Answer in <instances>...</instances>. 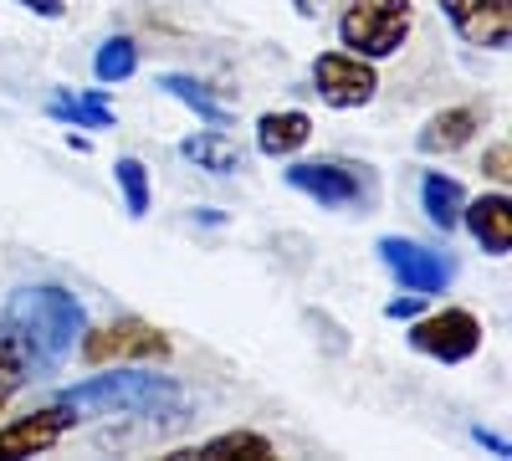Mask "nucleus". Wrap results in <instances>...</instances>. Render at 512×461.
<instances>
[{
	"label": "nucleus",
	"instance_id": "f257e3e1",
	"mask_svg": "<svg viewBox=\"0 0 512 461\" xmlns=\"http://www.w3.org/2000/svg\"><path fill=\"white\" fill-rule=\"evenodd\" d=\"M0 328L11 333V344L26 359V374H57L67 364V354L77 349L82 333V303L57 282H31L16 287L6 308H0Z\"/></svg>",
	"mask_w": 512,
	"mask_h": 461
},
{
	"label": "nucleus",
	"instance_id": "f03ea898",
	"mask_svg": "<svg viewBox=\"0 0 512 461\" xmlns=\"http://www.w3.org/2000/svg\"><path fill=\"white\" fill-rule=\"evenodd\" d=\"M57 405L72 421H98V415H149V421H180L190 410V395L169 374H144V369H118V374H93L82 385H67Z\"/></svg>",
	"mask_w": 512,
	"mask_h": 461
},
{
	"label": "nucleus",
	"instance_id": "7ed1b4c3",
	"mask_svg": "<svg viewBox=\"0 0 512 461\" xmlns=\"http://www.w3.org/2000/svg\"><path fill=\"white\" fill-rule=\"evenodd\" d=\"M415 26V6L410 0H344V16H338V36L354 57H395L405 47V36Z\"/></svg>",
	"mask_w": 512,
	"mask_h": 461
},
{
	"label": "nucleus",
	"instance_id": "20e7f679",
	"mask_svg": "<svg viewBox=\"0 0 512 461\" xmlns=\"http://www.w3.org/2000/svg\"><path fill=\"white\" fill-rule=\"evenodd\" d=\"M282 175L297 195H308L323 211H354V205L374 200V175L349 159H297Z\"/></svg>",
	"mask_w": 512,
	"mask_h": 461
},
{
	"label": "nucleus",
	"instance_id": "39448f33",
	"mask_svg": "<svg viewBox=\"0 0 512 461\" xmlns=\"http://www.w3.org/2000/svg\"><path fill=\"white\" fill-rule=\"evenodd\" d=\"M77 349H82V364H93V369L149 364V359H169V333L144 323V318H113L103 328H82Z\"/></svg>",
	"mask_w": 512,
	"mask_h": 461
},
{
	"label": "nucleus",
	"instance_id": "423d86ee",
	"mask_svg": "<svg viewBox=\"0 0 512 461\" xmlns=\"http://www.w3.org/2000/svg\"><path fill=\"white\" fill-rule=\"evenodd\" d=\"M379 262L384 272L395 277L400 292H420V298H436V292L451 287L456 277V262L446 257V251L425 246V241H410V236H379Z\"/></svg>",
	"mask_w": 512,
	"mask_h": 461
},
{
	"label": "nucleus",
	"instance_id": "0eeeda50",
	"mask_svg": "<svg viewBox=\"0 0 512 461\" xmlns=\"http://www.w3.org/2000/svg\"><path fill=\"white\" fill-rule=\"evenodd\" d=\"M410 349L436 359V364H466L477 359L482 349V318L466 313V308H441V313H425V318H410Z\"/></svg>",
	"mask_w": 512,
	"mask_h": 461
},
{
	"label": "nucleus",
	"instance_id": "6e6552de",
	"mask_svg": "<svg viewBox=\"0 0 512 461\" xmlns=\"http://www.w3.org/2000/svg\"><path fill=\"white\" fill-rule=\"evenodd\" d=\"M313 93L338 108V113H354V108H369L374 93H379V72L369 57H354V52H323L313 57Z\"/></svg>",
	"mask_w": 512,
	"mask_h": 461
},
{
	"label": "nucleus",
	"instance_id": "1a4fd4ad",
	"mask_svg": "<svg viewBox=\"0 0 512 461\" xmlns=\"http://www.w3.org/2000/svg\"><path fill=\"white\" fill-rule=\"evenodd\" d=\"M451 31L477 52H507L512 41V0H436Z\"/></svg>",
	"mask_w": 512,
	"mask_h": 461
},
{
	"label": "nucleus",
	"instance_id": "9d476101",
	"mask_svg": "<svg viewBox=\"0 0 512 461\" xmlns=\"http://www.w3.org/2000/svg\"><path fill=\"white\" fill-rule=\"evenodd\" d=\"M77 421L52 400L47 410H31V415H16L11 426H0V461H26V456H47Z\"/></svg>",
	"mask_w": 512,
	"mask_h": 461
},
{
	"label": "nucleus",
	"instance_id": "9b49d317",
	"mask_svg": "<svg viewBox=\"0 0 512 461\" xmlns=\"http://www.w3.org/2000/svg\"><path fill=\"white\" fill-rule=\"evenodd\" d=\"M461 226L472 231V241L487 251V257H507L512 251V200H507V190H497V195L487 190L477 200H466Z\"/></svg>",
	"mask_w": 512,
	"mask_h": 461
},
{
	"label": "nucleus",
	"instance_id": "f8f14e48",
	"mask_svg": "<svg viewBox=\"0 0 512 461\" xmlns=\"http://www.w3.org/2000/svg\"><path fill=\"white\" fill-rule=\"evenodd\" d=\"M482 129V113L472 103H456V108H441L420 123V134H415V149L420 154H456L472 144V134Z\"/></svg>",
	"mask_w": 512,
	"mask_h": 461
},
{
	"label": "nucleus",
	"instance_id": "ddd939ff",
	"mask_svg": "<svg viewBox=\"0 0 512 461\" xmlns=\"http://www.w3.org/2000/svg\"><path fill=\"white\" fill-rule=\"evenodd\" d=\"M313 139V118L303 108H272L256 118V149H262L267 159H292L303 154Z\"/></svg>",
	"mask_w": 512,
	"mask_h": 461
},
{
	"label": "nucleus",
	"instance_id": "4468645a",
	"mask_svg": "<svg viewBox=\"0 0 512 461\" xmlns=\"http://www.w3.org/2000/svg\"><path fill=\"white\" fill-rule=\"evenodd\" d=\"M231 456H246V461H272L277 446L272 436L262 431H226V436H210L200 446H180L175 461H231Z\"/></svg>",
	"mask_w": 512,
	"mask_h": 461
},
{
	"label": "nucleus",
	"instance_id": "2eb2a0df",
	"mask_svg": "<svg viewBox=\"0 0 512 461\" xmlns=\"http://www.w3.org/2000/svg\"><path fill=\"white\" fill-rule=\"evenodd\" d=\"M461 205H466V190L456 175H441V170H425L420 175V211L436 231H456L461 226Z\"/></svg>",
	"mask_w": 512,
	"mask_h": 461
},
{
	"label": "nucleus",
	"instance_id": "dca6fc26",
	"mask_svg": "<svg viewBox=\"0 0 512 461\" xmlns=\"http://www.w3.org/2000/svg\"><path fill=\"white\" fill-rule=\"evenodd\" d=\"M47 113L57 123H72V129H113V108H108V93L103 88H88V93L57 88L47 98Z\"/></svg>",
	"mask_w": 512,
	"mask_h": 461
},
{
	"label": "nucleus",
	"instance_id": "f3484780",
	"mask_svg": "<svg viewBox=\"0 0 512 461\" xmlns=\"http://www.w3.org/2000/svg\"><path fill=\"white\" fill-rule=\"evenodd\" d=\"M154 88H159L164 98L185 103V108L205 123V129H231V113H226L216 98H210V93H205V82H195L190 72H159V77H154Z\"/></svg>",
	"mask_w": 512,
	"mask_h": 461
},
{
	"label": "nucleus",
	"instance_id": "a211bd4d",
	"mask_svg": "<svg viewBox=\"0 0 512 461\" xmlns=\"http://www.w3.org/2000/svg\"><path fill=\"white\" fill-rule=\"evenodd\" d=\"M180 154L195 170H210V175H236V164H241V149L226 139V129H205V134L180 139Z\"/></svg>",
	"mask_w": 512,
	"mask_h": 461
},
{
	"label": "nucleus",
	"instance_id": "6ab92c4d",
	"mask_svg": "<svg viewBox=\"0 0 512 461\" xmlns=\"http://www.w3.org/2000/svg\"><path fill=\"white\" fill-rule=\"evenodd\" d=\"M113 180H118V190H123V211L134 216V221H144V216H149V205H154V185H149L144 159L123 154V159L113 164Z\"/></svg>",
	"mask_w": 512,
	"mask_h": 461
},
{
	"label": "nucleus",
	"instance_id": "aec40b11",
	"mask_svg": "<svg viewBox=\"0 0 512 461\" xmlns=\"http://www.w3.org/2000/svg\"><path fill=\"white\" fill-rule=\"evenodd\" d=\"M93 72H98V82H128L139 72V41L134 36H108L93 52Z\"/></svg>",
	"mask_w": 512,
	"mask_h": 461
},
{
	"label": "nucleus",
	"instance_id": "412c9836",
	"mask_svg": "<svg viewBox=\"0 0 512 461\" xmlns=\"http://www.w3.org/2000/svg\"><path fill=\"white\" fill-rule=\"evenodd\" d=\"M26 380H31V374H26V359H21V349L11 344V333L0 328V410L11 405V395H16Z\"/></svg>",
	"mask_w": 512,
	"mask_h": 461
},
{
	"label": "nucleus",
	"instance_id": "4be33fe9",
	"mask_svg": "<svg viewBox=\"0 0 512 461\" xmlns=\"http://www.w3.org/2000/svg\"><path fill=\"white\" fill-rule=\"evenodd\" d=\"M507 164H512V144H507V139H497V144L482 154V175H487V180H497V185H507V175H512Z\"/></svg>",
	"mask_w": 512,
	"mask_h": 461
},
{
	"label": "nucleus",
	"instance_id": "5701e85b",
	"mask_svg": "<svg viewBox=\"0 0 512 461\" xmlns=\"http://www.w3.org/2000/svg\"><path fill=\"white\" fill-rule=\"evenodd\" d=\"M21 6L31 16H41V21H62L67 16V0H21Z\"/></svg>",
	"mask_w": 512,
	"mask_h": 461
},
{
	"label": "nucleus",
	"instance_id": "b1692460",
	"mask_svg": "<svg viewBox=\"0 0 512 461\" xmlns=\"http://www.w3.org/2000/svg\"><path fill=\"white\" fill-rule=\"evenodd\" d=\"M472 436H477V446H487V451H497V456H512V441H507V436H497V431H487V426H472Z\"/></svg>",
	"mask_w": 512,
	"mask_h": 461
},
{
	"label": "nucleus",
	"instance_id": "393cba45",
	"mask_svg": "<svg viewBox=\"0 0 512 461\" xmlns=\"http://www.w3.org/2000/svg\"><path fill=\"white\" fill-rule=\"evenodd\" d=\"M384 313H390V318H415V313H420V292H410V298H395Z\"/></svg>",
	"mask_w": 512,
	"mask_h": 461
},
{
	"label": "nucleus",
	"instance_id": "a878e982",
	"mask_svg": "<svg viewBox=\"0 0 512 461\" xmlns=\"http://www.w3.org/2000/svg\"><path fill=\"white\" fill-rule=\"evenodd\" d=\"M292 6H297V16H308V21H318L328 6H338V0H292Z\"/></svg>",
	"mask_w": 512,
	"mask_h": 461
}]
</instances>
